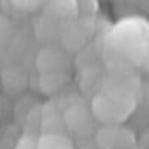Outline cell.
<instances>
[{
    "instance_id": "obj_1",
    "label": "cell",
    "mask_w": 149,
    "mask_h": 149,
    "mask_svg": "<svg viewBox=\"0 0 149 149\" xmlns=\"http://www.w3.org/2000/svg\"><path fill=\"white\" fill-rule=\"evenodd\" d=\"M137 97L125 84H106L91 102V113L103 125H122L136 110Z\"/></svg>"
},
{
    "instance_id": "obj_2",
    "label": "cell",
    "mask_w": 149,
    "mask_h": 149,
    "mask_svg": "<svg viewBox=\"0 0 149 149\" xmlns=\"http://www.w3.org/2000/svg\"><path fill=\"white\" fill-rule=\"evenodd\" d=\"M146 42H149V24L140 17L124 18L110 33L112 49L125 58Z\"/></svg>"
},
{
    "instance_id": "obj_3",
    "label": "cell",
    "mask_w": 149,
    "mask_h": 149,
    "mask_svg": "<svg viewBox=\"0 0 149 149\" xmlns=\"http://www.w3.org/2000/svg\"><path fill=\"white\" fill-rule=\"evenodd\" d=\"M63 122L64 128L72 134L86 137L95 133V119L91 113L90 107L82 103H73L63 110Z\"/></svg>"
},
{
    "instance_id": "obj_4",
    "label": "cell",
    "mask_w": 149,
    "mask_h": 149,
    "mask_svg": "<svg viewBox=\"0 0 149 149\" xmlns=\"http://www.w3.org/2000/svg\"><path fill=\"white\" fill-rule=\"evenodd\" d=\"M95 140L100 149H130L136 134L125 125H103L95 130Z\"/></svg>"
},
{
    "instance_id": "obj_5",
    "label": "cell",
    "mask_w": 149,
    "mask_h": 149,
    "mask_svg": "<svg viewBox=\"0 0 149 149\" xmlns=\"http://www.w3.org/2000/svg\"><path fill=\"white\" fill-rule=\"evenodd\" d=\"M36 66L40 73L66 72L69 67V55L58 46H46L37 54Z\"/></svg>"
},
{
    "instance_id": "obj_6",
    "label": "cell",
    "mask_w": 149,
    "mask_h": 149,
    "mask_svg": "<svg viewBox=\"0 0 149 149\" xmlns=\"http://www.w3.org/2000/svg\"><path fill=\"white\" fill-rule=\"evenodd\" d=\"M27 82V72L18 66H10L0 74V86H3L8 93H21L26 90Z\"/></svg>"
},
{
    "instance_id": "obj_7",
    "label": "cell",
    "mask_w": 149,
    "mask_h": 149,
    "mask_svg": "<svg viewBox=\"0 0 149 149\" xmlns=\"http://www.w3.org/2000/svg\"><path fill=\"white\" fill-rule=\"evenodd\" d=\"M42 130L43 133H64L63 112H60L54 104H45L42 109Z\"/></svg>"
},
{
    "instance_id": "obj_8",
    "label": "cell",
    "mask_w": 149,
    "mask_h": 149,
    "mask_svg": "<svg viewBox=\"0 0 149 149\" xmlns=\"http://www.w3.org/2000/svg\"><path fill=\"white\" fill-rule=\"evenodd\" d=\"M37 149H74V143L66 133H42L37 137Z\"/></svg>"
},
{
    "instance_id": "obj_9",
    "label": "cell",
    "mask_w": 149,
    "mask_h": 149,
    "mask_svg": "<svg viewBox=\"0 0 149 149\" xmlns=\"http://www.w3.org/2000/svg\"><path fill=\"white\" fill-rule=\"evenodd\" d=\"M67 82L66 72H52V73H40L39 78V88L43 94L52 95L60 91Z\"/></svg>"
},
{
    "instance_id": "obj_10",
    "label": "cell",
    "mask_w": 149,
    "mask_h": 149,
    "mask_svg": "<svg viewBox=\"0 0 149 149\" xmlns=\"http://www.w3.org/2000/svg\"><path fill=\"white\" fill-rule=\"evenodd\" d=\"M46 10L52 19H70L78 14V6L74 2H51Z\"/></svg>"
},
{
    "instance_id": "obj_11",
    "label": "cell",
    "mask_w": 149,
    "mask_h": 149,
    "mask_svg": "<svg viewBox=\"0 0 149 149\" xmlns=\"http://www.w3.org/2000/svg\"><path fill=\"white\" fill-rule=\"evenodd\" d=\"M127 60L134 67H137L143 72H149V42L143 43L136 51H133L127 57Z\"/></svg>"
},
{
    "instance_id": "obj_12",
    "label": "cell",
    "mask_w": 149,
    "mask_h": 149,
    "mask_svg": "<svg viewBox=\"0 0 149 149\" xmlns=\"http://www.w3.org/2000/svg\"><path fill=\"white\" fill-rule=\"evenodd\" d=\"M12 36H14V24L8 17L0 15V45L8 43Z\"/></svg>"
},
{
    "instance_id": "obj_13",
    "label": "cell",
    "mask_w": 149,
    "mask_h": 149,
    "mask_svg": "<svg viewBox=\"0 0 149 149\" xmlns=\"http://www.w3.org/2000/svg\"><path fill=\"white\" fill-rule=\"evenodd\" d=\"M15 149H37V137L33 134H22L15 143Z\"/></svg>"
},
{
    "instance_id": "obj_14",
    "label": "cell",
    "mask_w": 149,
    "mask_h": 149,
    "mask_svg": "<svg viewBox=\"0 0 149 149\" xmlns=\"http://www.w3.org/2000/svg\"><path fill=\"white\" fill-rule=\"evenodd\" d=\"M12 6L18 10H24V12H31L39 9L40 2H34V0H27V2H22V0H17V2H12Z\"/></svg>"
},
{
    "instance_id": "obj_15",
    "label": "cell",
    "mask_w": 149,
    "mask_h": 149,
    "mask_svg": "<svg viewBox=\"0 0 149 149\" xmlns=\"http://www.w3.org/2000/svg\"><path fill=\"white\" fill-rule=\"evenodd\" d=\"M0 149H2V148H0Z\"/></svg>"
}]
</instances>
